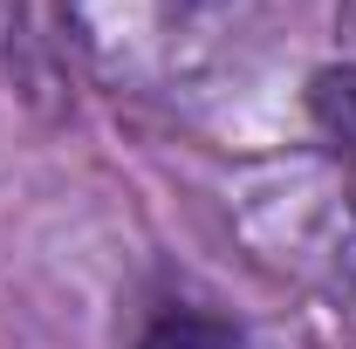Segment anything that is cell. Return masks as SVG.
<instances>
[{
	"mask_svg": "<svg viewBox=\"0 0 356 349\" xmlns=\"http://www.w3.org/2000/svg\"><path fill=\"white\" fill-rule=\"evenodd\" d=\"M309 110H315V131L356 165V62H350V69H322V76H315Z\"/></svg>",
	"mask_w": 356,
	"mask_h": 349,
	"instance_id": "6da1fadb",
	"label": "cell"
},
{
	"mask_svg": "<svg viewBox=\"0 0 356 349\" xmlns=\"http://www.w3.org/2000/svg\"><path fill=\"white\" fill-rule=\"evenodd\" d=\"M144 349H247V336L220 315H165L144 336Z\"/></svg>",
	"mask_w": 356,
	"mask_h": 349,
	"instance_id": "7a4b0ae2",
	"label": "cell"
}]
</instances>
